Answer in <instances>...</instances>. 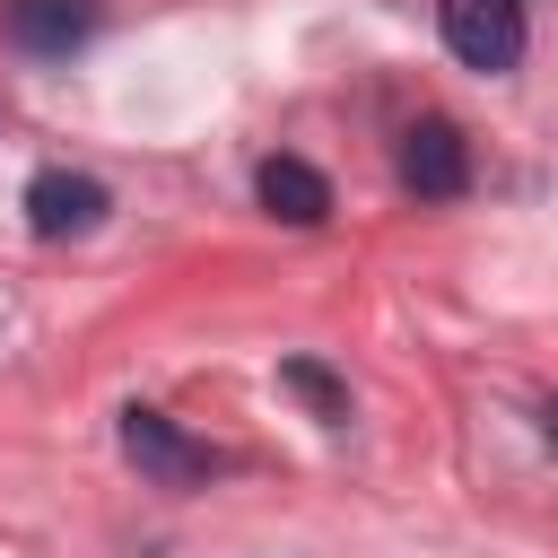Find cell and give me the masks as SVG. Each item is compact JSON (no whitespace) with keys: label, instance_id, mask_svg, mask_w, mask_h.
Wrapping results in <instances>:
<instances>
[{"label":"cell","instance_id":"obj_1","mask_svg":"<svg viewBox=\"0 0 558 558\" xmlns=\"http://www.w3.org/2000/svg\"><path fill=\"white\" fill-rule=\"evenodd\" d=\"M436 35L462 70H514L532 26H523V0H436Z\"/></svg>","mask_w":558,"mask_h":558},{"label":"cell","instance_id":"obj_2","mask_svg":"<svg viewBox=\"0 0 558 558\" xmlns=\"http://www.w3.org/2000/svg\"><path fill=\"white\" fill-rule=\"evenodd\" d=\"M105 183L96 174H70V166H44L35 183H26V227L44 235V244H70V235H96L105 227Z\"/></svg>","mask_w":558,"mask_h":558},{"label":"cell","instance_id":"obj_3","mask_svg":"<svg viewBox=\"0 0 558 558\" xmlns=\"http://www.w3.org/2000/svg\"><path fill=\"white\" fill-rule=\"evenodd\" d=\"M122 453H131L157 488H201V480H209V445H192L166 410H140V401L122 410Z\"/></svg>","mask_w":558,"mask_h":558},{"label":"cell","instance_id":"obj_4","mask_svg":"<svg viewBox=\"0 0 558 558\" xmlns=\"http://www.w3.org/2000/svg\"><path fill=\"white\" fill-rule=\"evenodd\" d=\"M392 166H401V183H410L418 201H453V192L471 183V148H462L453 122H410Z\"/></svg>","mask_w":558,"mask_h":558},{"label":"cell","instance_id":"obj_5","mask_svg":"<svg viewBox=\"0 0 558 558\" xmlns=\"http://www.w3.org/2000/svg\"><path fill=\"white\" fill-rule=\"evenodd\" d=\"M96 35V0H9V44L35 61H70Z\"/></svg>","mask_w":558,"mask_h":558},{"label":"cell","instance_id":"obj_6","mask_svg":"<svg viewBox=\"0 0 558 558\" xmlns=\"http://www.w3.org/2000/svg\"><path fill=\"white\" fill-rule=\"evenodd\" d=\"M253 192H262V209H270L279 227H323V218H331V183H323L305 157H262Z\"/></svg>","mask_w":558,"mask_h":558},{"label":"cell","instance_id":"obj_7","mask_svg":"<svg viewBox=\"0 0 558 558\" xmlns=\"http://www.w3.org/2000/svg\"><path fill=\"white\" fill-rule=\"evenodd\" d=\"M279 384H288V392H296L323 427H340V418H349V384H340L323 357H288V366H279Z\"/></svg>","mask_w":558,"mask_h":558},{"label":"cell","instance_id":"obj_8","mask_svg":"<svg viewBox=\"0 0 558 558\" xmlns=\"http://www.w3.org/2000/svg\"><path fill=\"white\" fill-rule=\"evenodd\" d=\"M541 436H549V453H558V401H549V410H541Z\"/></svg>","mask_w":558,"mask_h":558}]
</instances>
